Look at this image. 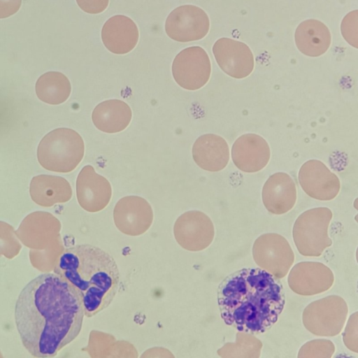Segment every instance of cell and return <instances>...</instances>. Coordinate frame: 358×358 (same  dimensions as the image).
Segmentation results:
<instances>
[{"label": "cell", "instance_id": "obj_1", "mask_svg": "<svg viewBox=\"0 0 358 358\" xmlns=\"http://www.w3.org/2000/svg\"><path fill=\"white\" fill-rule=\"evenodd\" d=\"M77 290L57 273H43L21 291L15 309L23 345L37 357L55 356L80 332L84 317Z\"/></svg>", "mask_w": 358, "mask_h": 358}, {"label": "cell", "instance_id": "obj_2", "mask_svg": "<svg viewBox=\"0 0 358 358\" xmlns=\"http://www.w3.org/2000/svg\"><path fill=\"white\" fill-rule=\"evenodd\" d=\"M217 300L227 325L257 334L278 321L285 304V294L280 278L261 268H243L221 281Z\"/></svg>", "mask_w": 358, "mask_h": 358}, {"label": "cell", "instance_id": "obj_3", "mask_svg": "<svg viewBox=\"0 0 358 358\" xmlns=\"http://www.w3.org/2000/svg\"><path fill=\"white\" fill-rule=\"evenodd\" d=\"M55 273L77 290L88 317L106 308L120 287V271L114 258L90 244L66 248L57 260Z\"/></svg>", "mask_w": 358, "mask_h": 358}, {"label": "cell", "instance_id": "obj_4", "mask_svg": "<svg viewBox=\"0 0 358 358\" xmlns=\"http://www.w3.org/2000/svg\"><path fill=\"white\" fill-rule=\"evenodd\" d=\"M84 152V141L77 131L69 128H58L42 138L38 146L37 157L44 169L68 173L79 164Z\"/></svg>", "mask_w": 358, "mask_h": 358}, {"label": "cell", "instance_id": "obj_5", "mask_svg": "<svg viewBox=\"0 0 358 358\" xmlns=\"http://www.w3.org/2000/svg\"><path fill=\"white\" fill-rule=\"evenodd\" d=\"M331 210L326 207L314 208L302 213L295 220L292 235L299 253L306 257L320 256L332 241L328 228Z\"/></svg>", "mask_w": 358, "mask_h": 358}, {"label": "cell", "instance_id": "obj_6", "mask_svg": "<svg viewBox=\"0 0 358 358\" xmlns=\"http://www.w3.org/2000/svg\"><path fill=\"white\" fill-rule=\"evenodd\" d=\"M348 313L345 301L338 295H330L308 304L302 321L305 328L316 336H334L341 331Z\"/></svg>", "mask_w": 358, "mask_h": 358}, {"label": "cell", "instance_id": "obj_7", "mask_svg": "<svg viewBox=\"0 0 358 358\" xmlns=\"http://www.w3.org/2000/svg\"><path fill=\"white\" fill-rule=\"evenodd\" d=\"M255 264L278 278H284L294 262V254L287 240L276 233L260 235L252 246Z\"/></svg>", "mask_w": 358, "mask_h": 358}, {"label": "cell", "instance_id": "obj_8", "mask_svg": "<svg viewBox=\"0 0 358 358\" xmlns=\"http://www.w3.org/2000/svg\"><path fill=\"white\" fill-rule=\"evenodd\" d=\"M211 73L209 57L199 46L187 48L180 51L172 64L175 81L187 90H196L208 81Z\"/></svg>", "mask_w": 358, "mask_h": 358}, {"label": "cell", "instance_id": "obj_9", "mask_svg": "<svg viewBox=\"0 0 358 358\" xmlns=\"http://www.w3.org/2000/svg\"><path fill=\"white\" fill-rule=\"evenodd\" d=\"M210 28L206 12L193 5H184L173 10L165 22V31L178 42L198 41L206 36Z\"/></svg>", "mask_w": 358, "mask_h": 358}, {"label": "cell", "instance_id": "obj_10", "mask_svg": "<svg viewBox=\"0 0 358 358\" xmlns=\"http://www.w3.org/2000/svg\"><path fill=\"white\" fill-rule=\"evenodd\" d=\"M298 180L306 194L320 201L334 199L341 189L338 176L317 159H310L302 164Z\"/></svg>", "mask_w": 358, "mask_h": 358}, {"label": "cell", "instance_id": "obj_11", "mask_svg": "<svg viewBox=\"0 0 358 358\" xmlns=\"http://www.w3.org/2000/svg\"><path fill=\"white\" fill-rule=\"evenodd\" d=\"M287 282L294 293L311 296L330 289L334 282V275L332 271L322 263L301 262L292 267Z\"/></svg>", "mask_w": 358, "mask_h": 358}, {"label": "cell", "instance_id": "obj_12", "mask_svg": "<svg viewBox=\"0 0 358 358\" xmlns=\"http://www.w3.org/2000/svg\"><path fill=\"white\" fill-rule=\"evenodd\" d=\"M213 53L220 69L234 78H246L254 69L253 54L243 42L229 38H219L213 46Z\"/></svg>", "mask_w": 358, "mask_h": 358}, {"label": "cell", "instance_id": "obj_13", "mask_svg": "<svg viewBox=\"0 0 358 358\" xmlns=\"http://www.w3.org/2000/svg\"><path fill=\"white\" fill-rule=\"evenodd\" d=\"M231 155L234 165L245 173H255L263 169L271 157L266 141L256 134L239 136L231 147Z\"/></svg>", "mask_w": 358, "mask_h": 358}, {"label": "cell", "instance_id": "obj_14", "mask_svg": "<svg viewBox=\"0 0 358 358\" xmlns=\"http://www.w3.org/2000/svg\"><path fill=\"white\" fill-rule=\"evenodd\" d=\"M111 186L91 165L84 166L76 180V194L80 206L90 211L104 208L111 197Z\"/></svg>", "mask_w": 358, "mask_h": 358}, {"label": "cell", "instance_id": "obj_15", "mask_svg": "<svg viewBox=\"0 0 358 358\" xmlns=\"http://www.w3.org/2000/svg\"><path fill=\"white\" fill-rule=\"evenodd\" d=\"M296 188L293 178L287 173L272 174L265 182L262 191V202L266 210L274 215L289 211L296 201Z\"/></svg>", "mask_w": 358, "mask_h": 358}, {"label": "cell", "instance_id": "obj_16", "mask_svg": "<svg viewBox=\"0 0 358 358\" xmlns=\"http://www.w3.org/2000/svg\"><path fill=\"white\" fill-rule=\"evenodd\" d=\"M138 37V29L135 22L122 15L110 17L101 29L103 45L114 54L124 55L129 52L136 47Z\"/></svg>", "mask_w": 358, "mask_h": 358}, {"label": "cell", "instance_id": "obj_17", "mask_svg": "<svg viewBox=\"0 0 358 358\" xmlns=\"http://www.w3.org/2000/svg\"><path fill=\"white\" fill-rule=\"evenodd\" d=\"M192 157L202 169L211 172L220 171L229 162V145L220 136L214 134H203L193 145Z\"/></svg>", "mask_w": 358, "mask_h": 358}, {"label": "cell", "instance_id": "obj_18", "mask_svg": "<svg viewBox=\"0 0 358 358\" xmlns=\"http://www.w3.org/2000/svg\"><path fill=\"white\" fill-rule=\"evenodd\" d=\"M299 50L308 57H319L329 49L331 36L328 27L317 20H306L301 22L294 34Z\"/></svg>", "mask_w": 358, "mask_h": 358}, {"label": "cell", "instance_id": "obj_19", "mask_svg": "<svg viewBox=\"0 0 358 358\" xmlns=\"http://www.w3.org/2000/svg\"><path fill=\"white\" fill-rule=\"evenodd\" d=\"M132 112L127 103L119 99L101 102L93 110L92 120L101 131L113 134L122 131L129 124Z\"/></svg>", "mask_w": 358, "mask_h": 358}, {"label": "cell", "instance_id": "obj_20", "mask_svg": "<svg viewBox=\"0 0 358 358\" xmlns=\"http://www.w3.org/2000/svg\"><path fill=\"white\" fill-rule=\"evenodd\" d=\"M29 192L34 202L46 207L58 202H66L72 196L71 187L65 178L44 174L31 179Z\"/></svg>", "mask_w": 358, "mask_h": 358}, {"label": "cell", "instance_id": "obj_21", "mask_svg": "<svg viewBox=\"0 0 358 358\" xmlns=\"http://www.w3.org/2000/svg\"><path fill=\"white\" fill-rule=\"evenodd\" d=\"M71 86L68 78L61 72L49 71L41 75L36 83V93L42 101L58 105L70 96Z\"/></svg>", "mask_w": 358, "mask_h": 358}, {"label": "cell", "instance_id": "obj_22", "mask_svg": "<svg viewBox=\"0 0 358 358\" xmlns=\"http://www.w3.org/2000/svg\"><path fill=\"white\" fill-rule=\"evenodd\" d=\"M262 343L256 337L245 332L236 334V341L227 343L219 350L221 357H259Z\"/></svg>", "mask_w": 358, "mask_h": 358}, {"label": "cell", "instance_id": "obj_23", "mask_svg": "<svg viewBox=\"0 0 358 358\" xmlns=\"http://www.w3.org/2000/svg\"><path fill=\"white\" fill-rule=\"evenodd\" d=\"M335 351L329 340L316 339L305 343L299 350L298 357H331Z\"/></svg>", "mask_w": 358, "mask_h": 358}, {"label": "cell", "instance_id": "obj_24", "mask_svg": "<svg viewBox=\"0 0 358 358\" xmlns=\"http://www.w3.org/2000/svg\"><path fill=\"white\" fill-rule=\"evenodd\" d=\"M358 10L347 14L341 24V31L345 40L352 46L358 47L357 37Z\"/></svg>", "mask_w": 358, "mask_h": 358}, {"label": "cell", "instance_id": "obj_25", "mask_svg": "<svg viewBox=\"0 0 358 358\" xmlns=\"http://www.w3.org/2000/svg\"><path fill=\"white\" fill-rule=\"evenodd\" d=\"M343 337L345 345L351 351L357 353V312L349 318Z\"/></svg>", "mask_w": 358, "mask_h": 358}, {"label": "cell", "instance_id": "obj_26", "mask_svg": "<svg viewBox=\"0 0 358 358\" xmlns=\"http://www.w3.org/2000/svg\"><path fill=\"white\" fill-rule=\"evenodd\" d=\"M76 2L83 11L97 14L106 10L109 0H76Z\"/></svg>", "mask_w": 358, "mask_h": 358}, {"label": "cell", "instance_id": "obj_27", "mask_svg": "<svg viewBox=\"0 0 358 358\" xmlns=\"http://www.w3.org/2000/svg\"><path fill=\"white\" fill-rule=\"evenodd\" d=\"M22 4V0H0V19L8 17L16 13Z\"/></svg>", "mask_w": 358, "mask_h": 358}]
</instances>
